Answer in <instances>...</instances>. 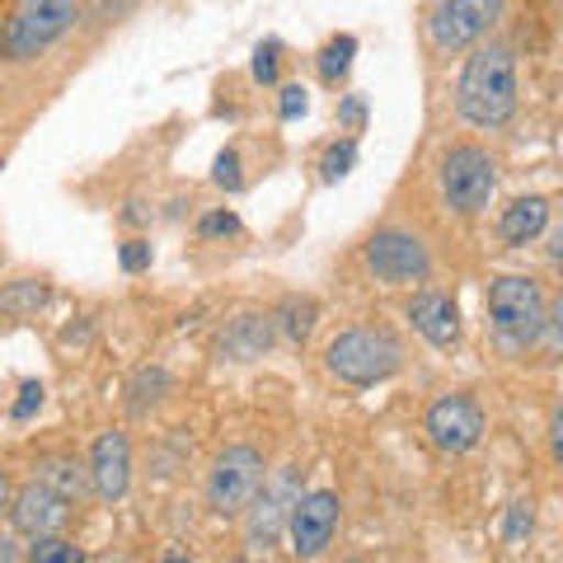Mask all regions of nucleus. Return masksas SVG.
<instances>
[{
	"instance_id": "f257e3e1",
	"label": "nucleus",
	"mask_w": 563,
	"mask_h": 563,
	"mask_svg": "<svg viewBox=\"0 0 563 563\" xmlns=\"http://www.w3.org/2000/svg\"><path fill=\"white\" fill-rule=\"evenodd\" d=\"M455 113L479 132L503 128L517 113V57L507 43H488L465 62L455 80Z\"/></svg>"
},
{
	"instance_id": "f03ea898",
	"label": "nucleus",
	"mask_w": 563,
	"mask_h": 563,
	"mask_svg": "<svg viewBox=\"0 0 563 563\" xmlns=\"http://www.w3.org/2000/svg\"><path fill=\"white\" fill-rule=\"evenodd\" d=\"M324 366L347 385H380L404 366V343L390 329L357 324V329H343L324 347Z\"/></svg>"
},
{
	"instance_id": "7ed1b4c3",
	"label": "nucleus",
	"mask_w": 563,
	"mask_h": 563,
	"mask_svg": "<svg viewBox=\"0 0 563 563\" xmlns=\"http://www.w3.org/2000/svg\"><path fill=\"white\" fill-rule=\"evenodd\" d=\"M544 287L536 277H521V273H507L488 287V324L493 333L507 343V347H531L540 343V329H544Z\"/></svg>"
},
{
	"instance_id": "20e7f679",
	"label": "nucleus",
	"mask_w": 563,
	"mask_h": 563,
	"mask_svg": "<svg viewBox=\"0 0 563 563\" xmlns=\"http://www.w3.org/2000/svg\"><path fill=\"white\" fill-rule=\"evenodd\" d=\"M80 14V0H20L0 33V52L10 62H33L43 57L52 43H62Z\"/></svg>"
},
{
	"instance_id": "39448f33",
	"label": "nucleus",
	"mask_w": 563,
	"mask_h": 563,
	"mask_svg": "<svg viewBox=\"0 0 563 563\" xmlns=\"http://www.w3.org/2000/svg\"><path fill=\"white\" fill-rule=\"evenodd\" d=\"M437 184H442V198H446L451 211H461V217H479V211L488 207V198H493V188H498V165H493V155L484 146L461 141V146H451L442 155Z\"/></svg>"
},
{
	"instance_id": "423d86ee",
	"label": "nucleus",
	"mask_w": 563,
	"mask_h": 563,
	"mask_svg": "<svg viewBox=\"0 0 563 563\" xmlns=\"http://www.w3.org/2000/svg\"><path fill=\"white\" fill-rule=\"evenodd\" d=\"M362 263L376 282H385V287H413V282H428L432 250L422 244V235L390 225V231H376L362 244Z\"/></svg>"
},
{
	"instance_id": "0eeeda50",
	"label": "nucleus",
	"mask_w": 563,
	"mask_h": 563,
	"mask_svg": "<svg viewBox=\"0 0 563 563\" xmlns=\"http://www.w3.org/2000/svg\"><path fill=\"white\" fill-rule=\"evenodd\" d=\"M268 479V465L254 446H225L217 461H211V474H207V503L211 512L221 517H240L244 507L254 503V493Z\"/></svg>"
},
{
	"instance_id": "6e6552de",
	"label": "nucleus",
	"mask_w": 563,
	"mask_h": 563,
	"mask_svg": "<svg viewBox=\"0 0 563 563\" xmlns=\"http://www.w3.org/2000/svg\"><path fill=\"white\" fill-rule=\"evenodd\" d=\"M301 470L296 465H282L273 479H263V488L254 493V503L244 507V540H250V550H273L277 536L287 531V517H291V507L301 503Z\"/></svg>"
},
{
	"instance_id": "1a4fd4ad",
	"label": "nucleus",
	"mask_w": 563,
	"mask_h": 563,
	"mask_svg": "<svg viewBox=\"0 0 563 563\" xmlns=\"http://www.w3.org/2000/svg\"><path fill=\"white\" fill-rule=\"evenodd\" d=\"M503 20V0H442L428 14V38L437 52H465Z\"/></svg>"
},
{
	"instance_id": "9d476101",
	"label": "nucleus",
	"mask_w": 563,
	"mask_h": 563,
	"mask_svg": "<svg viewBox=\"0 0 563 563\" xmlns=\"http://www.w3.org/2000/svg\"><path fill=\"white\" fill-rule=\"evenodd\" d=\"M339 517H343V498L333 488H310L301 493V503L291 507V517H287V536H291V554L310 563V559H320L333 536H339Z\"/></svg>"
},
{
	"instance_id": "9b49d317",
	"label": "nucleus",
	"mask_w": 563,
	"mask_h": 563,
	"mask_svg": "<svg viewBox=\"0 0 563 563\" xmlns=\"http://www.w3.org/2000/svg\"><path fill=\"white\" fill-rule=\"evenodd\" d=\"M422 432H428V442L446 455H465L484 442V409L479 399L470 395H442L422 418Z\"/></svg>"
},
{
	"instance_id": "f8f14e48",
	"label": "nucleus",
	"mask_w": 563,
	"mask_h": 563,
	"mask_svg": "<svg viewBox=\"0 0 563 563\" xmlns=\"http://www.w3.org/2000/svg\"><path fill=\"white\" fill-rule=\"evenodd\" d=\"M10 521H14V531L29 536V540L62 536V526L70 521V503L62 498V493H52L47 484L33 479L29 488H20L10 498Z\"/></svg>"
},
{
	"instance_id": "ddd939ff",
	"label": "nucleus",
	"mask_w": 563,
	"mask_h": 563,
	"mask_svg": "<svg viewBox=\"0 0 563 563\" xmlns=\"http://www.w3.org/2000/svg\"><path fill=\"white\" fill-rule=\"evenodd\" d=\"M132 484V446L122 432H99V442L90 451V488L103 503H118Z\"/></svg>"
},
{
	"instance_id": "4468645a",
	"label": "nucleus",
	"mask_w": 563,
	"mask_h": 563,
	"mask_svg": "<svg viewBox=\"0 0 563 563\" xmlns=\"http://www.w3.org/2000/svg\"><path fill=\"white\" fill-rule=\"evenodd\" d=\"M409 320L432 347L461 343V306H455V296H446V291H418L409 301Z\"/></svg>"
},
{
	"instance_id": "2eb2a0df",
	"label": "nucleus",
	"mask_w": 563,
	"mask_h": 563,
	"mask_svg": "<svg viewBox=\"0 0 563 563\" xmlns=\"http://www.w3.org/2000/svg\"><path fill=\"white\" fill-rule=\"evenodd\" d=\"M273 314H258V310H244L235 314L231 324L221 329V339H217V352L225 362H258L263 352L273 347Z\"/></svg>"
},
{
	"instance_id": "dca6fc26",
	"label": "nucleus",
	"mask_w": 563,
	"mask_h": 563,
	"mask_svg": "<svg viewBox=\"0 0 563 563\" xmlns=\"http://www.w3.org/2000/svg\"><path fill=\"white\" fill-rule=\"evenodd\" d=\"M544 225H550V198H540V192H531V198H517L503 207L498 217V235L503 244H512V250H521V244H531Z\"/></svg>"
},
{
	"instance_id": "f3484780",
	"label": "nucleus",
	"mask_w": 563,
	"mask_h": 563,
	"mask_svg": "<svg viewBox=\"0 0 563 563\" xmlns=\"http://www.w3.org/2000/svg\"><path fill=\"white\" fill-rule=\"evenodd\" d=\"M38 484H47L52 493H62L66 503H76V498H85V493H90V465L57 455V461H47V465L38 470Z\"/></svg>"
},
{
	"instance_id": "a211bd4d",
	"label": "nucleus",
	"mask_w": 563,
	"mask_h": 563,
	"mask_svg": "<svg viewBox=\"0 0 563 563\" xmlns=\"http://www.w3.org/2000/svg\"><path fill=\"white\" fill-rule=\"evenodd\" d=\"M43 306H47V282L38 277H20L10 287H0V314H10V320H29Z\"/></svg>"
},
{
	"instance_id": "6ab92c4d",
	"label": "nucleus",
	"mask_w": 563,
	"mask_h": 563,
	"mask_svg": "<svg viewBox=\"0 0 563 563\" xmlns=\"http://www.w3.org/2000/svg\"><path fill=\"white\" fill-rule=\"evenodd\" d=\"M314 314H320V306H314L310 296H287L282 310L273 314V329H282L291 343H306L310 329H314Z\"/></svg>"
},
{
	"instance_id": "aec40b11",
	"label": "nucleus",
	"mask_w": 563,
	"mask_h": 563,
	"mask_svg": "<svg viewBox=\"0 0 563 563\" xmlns=\"http://www.w3.org/2000/svg\"><path fill=\"white\" fill-rule=\"evenodd\" d=\"M165 390H169V372H165V366H141V372L132 376V385H128V409L146 413V409H155V404L165 399Z\"/></svg>"
},
{
	"instance_id": "412c9836",
	"label": "nucleus",
	"mask_w": 563,
	"mask_h": 563,
	"mask_svg": "<svg viewBox=\"0 0 563 563\" xmlns=\"http://www.w3.org/2000/svg\"><path fill=\"white\" fill-rule=\"evenodd\" d=\"M352 165H357V141L343 136V141H333V146L324 151V161H320V179L324 184H339L352 174Z\"/></svg>"
},
{
	"instance_id": "4be33fe9",
	"label": "nucleus",
	"mask_w": 563,
	"mask_h": 563,
	"mask_svg": "<svg viewBox=\"0 0 563 563\" xmlns=\"http://www.w3.org/2000/svg\"><path fill=\"white\" fill-rule=\"evenodd\" d=\"M29 563H85V550L66 536H43V540H33Z\"/></svg>"
},
{
	"instance_id": "5701e85b",
	"label": "nucleus",
	"mask_w": 563,
	"mask_h": 563,
	"mask_svg": "<svg viewBox=\"0 0 563 563\" xmlns=\"http://www.w3.org/2000/svg\"><path fill=\"white\" fill-rule=\"evenodd\" d=\"M352 52H357V38H352V33H339V38H333V43L320 52V76H324V80H339V76H347Z\"/></svg>"
},
{
	"instance_id": "b1692460",
	"label": "nucleus",
	"mask_w": 563,
	"mask_h": 563,
	"mask_svg": "<svg viewBox=\"0 0 563 563\" xmlns=\"http://www.w3.org/2000/svg\"><path fill=\"white\" fill-rule=\"evenodd\" d=\"M531 526H536V503L531 498H517L512 507H507V521H503L507 544H521L526 536H531Z\"/></svg>"
},
{
	"instance_id": "393cba45",
	"label": "nucleus",
	"mask_w": 563,
	"mask_h": 563,
	"mask_svg": "<svg viewBox=\"0 0 563 563\" xmlns=\"http://www.w3.org/2000/svg\"><path fill=\"white\" fill-rule=\"evenodd\" d=\"M38 409H43V385H38V380H24V385H20V399H14V409H10V418H14V422H29Z\"/></svg>"
},
{
	"instance_id": "a878e982",
	"label": "nucleus",
	"mask_w": 563,
	"mask_h": 563,
	"mask_svg": "<svg viewBox=\"0 0 563 563\" xmlns=\"http://www.w3.org/2000/svg\"><path fill=\"white\" fill-rule=\"evenodd\" d=\"M211 179H217L221 188H231V192H235V188L244 184V174H240V155H235V151H221V155H217V169H211Z\"/></svg>"
},
{
	"instance_id": "bb28decb",
	"label": "nucleus",
	"mask_w": 563,
	"mask_h": 563,
	"mask_svg": "<svg viewBox=\"0 0 563 563\" xmlns=\"http://www.w3.org/2000/svg\"><path fill=\"white\" fill-rule=\"evenodd\" d=\"M235 231H240V217H235V211H211V217L198 221V235H202V240H211V235H235Z\"/></svg>"
},
{
	"instance_id": "cd10ccee",
	"label": "nucleus",
	"mask_w": 563,
	"mask_h": 563,
	"mask_svg": "<svg viewBox=\"0 0 563 563\" xmlns=\"http://www.w3.org/2000/svg\"><path fill=\"white\" fill-rule=\"evenodd\" d=\"M118 263H122V268H128V273L151 268V244H146V240H128V244H122V250H118Z\"/></svg>"
},
{
	"instance_id": "c85d7f7f",
	"label": "nucleus",
	"mask_w": 563,
	"mask_h": 563,
	"mask_svg": "<svg viewBox=\"0 0 563 563\" xmlns=\"http://www.w3.org/2000/svg\"><path fill=\"white\" fill-rule=\"evenodd\" d=\"M277 43H263L258 52H254V80H263V85H273L277 80Z\"/></svg>"
},
{
	"instance_id": "c756f323",
	"label": "nucleus",
	"mask_w": 563,
	"mask_h": 563,
	"mask_svg": "<svg viewBox=\"0 0 563 563\" xmlns=\"http://www.w3.org/2000/svg\"><path fill=\"white\" fill-rule=\"evenodd\" d=\"M310 109V99H306V90H301V85H287V90H282V103H277V113L282 118H287V122H296V118H301Z\"/></svg>"
},
{
	"instance_id": "7c9ffc66",
	"label": "nucleus",
	"mask_w": 563,
	"mask_h": 563,
	"mask_svg": "<svg viewBox=\"0 0 563 563\" xmlns=\"http://www.w3.org/2000/svg\"><path fill=\"white\" fill-rule=\"evenodd\" d=\"M339 122H343L347 132H362V128H366V103H362L357 95L343 99V103H339Z\"/></svg>"
},
{
	"instance_id": "2f4dec72",
	"label": "nucleus",
	"mask_w": 563,
	"mask_h": 563,
	"mask_svg": "<svg viewBox=\"0 0 563 563\" xmlns=\"http://www.w3.org/2000/svg\"><path fill=\"white\" fill-rule=\"evenodd\" d=\"M0 563H20V544H14V536H0Z\"/></svg>"
},
{
	"instance_id": "473e14b6",
	"label": "nucleus",
	"mask_w": 563,
	"mask_h": 563,
	"mask_svg": "<svg viewBox=\"0 0 563 563\" xmlns=\"http://www.w3.org/2000/svg\"><path fill=\"white\" fill-rule=\"evenodd\" d=\"M10 498H14V493H10V474L0 470V512H10Z\"/></svg>"
},
{
	"instance_id": "72a5a7b5",
	"label": "nucleus",
	"mask_w": 563,
	"mask_h": 563,
	"mask_svg": "<svg viewBox=\"0 0 563 563\" xmlns=\"http://www.w3.org/2000/svg\"><path fill=\"white\" fill-rule=\"evenodd\" d=\"M165 563H188V559H179V554H169V559H165Z\"/></svg>"
},
{
	"instance_id": "f704fd0d",
	"label": "nucleus",
	"mask_w": 563,
	"mask_h": 563,
	"mask_svg": "<svg viewBox=\"0 0 563 563\" xmlns=\"http://www.w3.org/2000/svg\"><path fill=\"white\" fill-rule=\"evenodd\" d=\"M343 563H362V559H343Z\"/></svg>"
}]
</instances>
